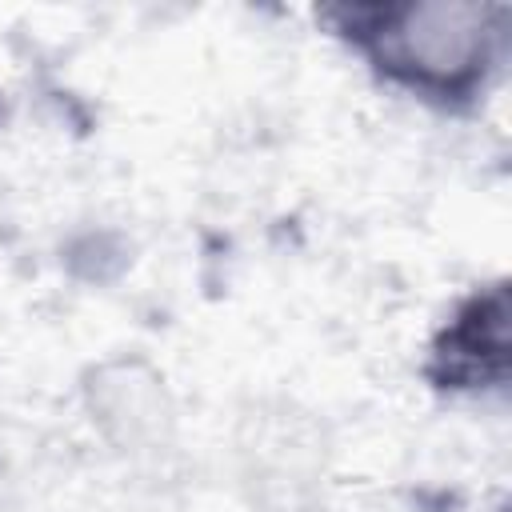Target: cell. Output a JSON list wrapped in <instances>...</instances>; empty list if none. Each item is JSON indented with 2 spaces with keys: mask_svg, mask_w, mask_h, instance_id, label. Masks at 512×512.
Wrapping results in <instances>:
<instances>
[{
  "mask_svg": "<svg viewBox=\"0 0 512 512\" xmlns=\"http://www.w3.org/2000/svg\"><path fill=\"white\" fill-rule=\"evenodd\" d=\"M324 20L376 76L440 108L484 96L508 48V8L476 0L340 4Z\"/></svg>",
  "mask_w": 512,
  "mask_h": 512,
  "instance_id": "6da1fadb",
  "label": "cell"
},
{
  "mask_svg": "<svg viewBox=\"0 0 512 512\" xmlns=\"http://www.w3.org/2000/svg\"><path fill=\"white\" fill-rule=\"evenodd\" d=\"M424 376L440 392H500L512 376V304L508 280L468 292L432 340Z\"/></svg>",
  "mask_w": 512,
  "mask_h": 512,
  "instance_id": "7a4b0ae2",
  "label": "cell"
},
{
  "mask_svg": "<svg viewBox=\"0 0 512 512\" xmlns=\"http://www.w3.org/2000/svg\"><path fill=\"white\" fill-rule=\"evenodd\" d=\"M84 400L96 428L116 448H128V452L164 444L176 424V408L164 376L136 356L96 364L84 384Z\"/></svg>",
  "mask_w": 512,
  "mask_h": 512,
  "instance_id": "3957f363",
  "label": "cell"
}]
</instances>
